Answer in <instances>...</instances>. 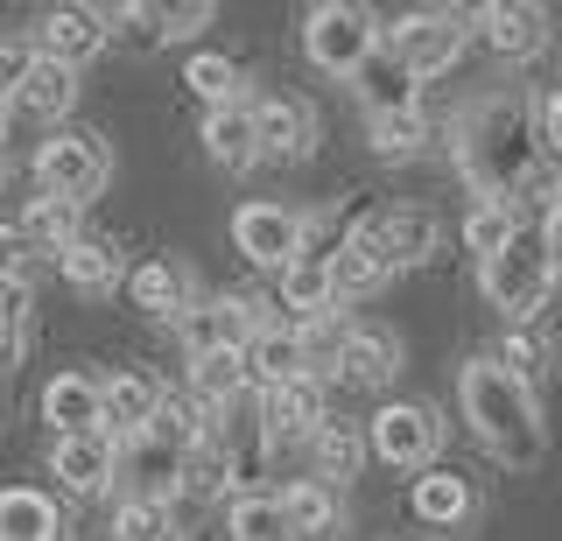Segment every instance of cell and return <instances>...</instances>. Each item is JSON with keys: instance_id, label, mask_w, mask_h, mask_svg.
I'll use <instances>...</instances> for the list:
<instances>
[{"instance_id": "6", "label": "cell", "mask_w": 562, "mask_h": 541, "mask_svg": "<svg viewBox=\"0 0 562 541\" xmlns=\"http://www.w3.org/2000/svg\"><path fill=\"white\" fill-rule=\"evenodd\" d=\"M366 443L394 471H429L436 450H443V422H436L429 401H386V408H373V422H366Z\"/></svg>"}, {"instance_id": "1", "label": "cell", "mask_w": 562, "mask_h": 541, "mask_svg": "<svg viewBox=\"0 0 562 541\" xmlns=\"http://www.w3.org/2000/svg\"><path fill=\"white\" fill-rule=\"evenodd\" d=\"M457 169L479 190V204H514L520 183L541 169V106L527 92H492L479 106H464V120L450 127Z\"/></svg>"}, {"instance_id": "42", "label": "cell", "mask_w": 562, "mask_h": 541, "mask_svg": "<svg viewBox=\"0 0 562 541\" xmlns=\"http://www.w3.org/2000/svg\"><path fill=\"white\" fill-rule=\"evenodd\" d=\"M35 64H43L35 43H0V99H8V106L22 99V84L35 78Z\"/></svg>"}, {"instance_id": "45", "label": "cell", "mask_w": 562, "mask_h": 541, "mask_svg": "<svg viewBox=\"0 0 562 541\" xmlns=\"http://www.w3.org/2000/svg\"><path fill=\"white\" fill-rule=\"evenodd\" d=\"M549 247H555V268H562V212L549 218Z\"/></svg>"}, {"instance_id": "31", "label": "cell", "mask_w": 562, "mask_h": 541, "mask_svg": "<svg viewBox=\"0 0 562 541\" xmlns=\"http://www.w3.org/2000/svg\"><path fill=\"white\" fill-rule=\"evenodd\" d=\"M310 458H316V478H359V464L373 458V443H366V429H351V422H324L316 429V443H310Z\"/></svg>"}, {"instance_id": "13", "label": "cell", "mask_w": 562, "mask_h": 541, "mask_svg": "<svg viewBox=\"0 0 562 541\" xmlns=\"http://www.w3.org/2000/svg\"><path fill=\"white\" fill-rule=\"evenodd\" d=\"M162 408H169V394H162L155 373H113V380H105V436H120V443L155 436Z\"/></svg>"}, {"instance_id": "19", "label": "cell", "mask_w": 562, "mask_h": 541, "mask_svg": "<svg viewBox=\"0 0 562 541\" xmlns=\"http://www.w3.org/2000/svg\"><path fill=\"white\" fill-rule=\"evenodd\" d=\"M43 422L57 436H99L105 429V380L92 373H57L43 387Z\"/></svg>"}, {"instance_id": "22", "label": "cell", "mask_w": 562, "mask_h": 541, "mask_svg": "<svg viewBox=\"0 0 562 541\" xmlns=\"http://www.w3.org/2000/svg\"><path fill=\"white\" fill-rule=\"evenodd\" d=\"M268 401V436H274V450L281 443H316V429L330 422L324 415V380H295V387H274V394H260Z\"/></svg>"}, {"instance_id": "28", "label": "cell", "mask_w": 562, "mask_h": 541, "mask_svg": "<svg viewBox=\"0 0 562 541\" xmlns=\"http://www.w3.org/2000/svg\"><path fill=\"white\" fill-rule=\"evenodd\" d=\"M22 233H29V247L35 253H70L85 239V204H70V198H29V212H22Z\"/></svg>"}, {"instance_id": "12", "label": "cell", "mask_w": 562, "mask_h": 541, "mask_svg": "<svg viewBox=\"0 0 562 541\" xmlns=\"http://www.w3.org/2000/svg\"><path fill=\"white\" fill-rule=\"evenodd\" d=\"M254 127H260V162H303L316 155V106L310 99H254Z\"/></svg>"}, {"instance_id": "48", "label": "cell", "mask_w": 562, "mask_h": 541, "mask_svg": "<svg viewBox=\"0 0 562 541\" xmlns=\"http://www.w3.org/2000/svg\"><path fill=\"white\" fill-rule=\"evenodd\" d=\"M169 541H183V534H169Z\"/></svg>"}, {"instance_id": "7", "label": "cell", "mask_w": 562, "mask_h": 541, "mask_svg": "<svg viewBox=\"0 0 562 541\" xmlns=\"http://www.w3.org/2000/svg\"><path fill=\"white\" fill-rule=\"evenodd\" d=\"M233 247L268 274H289L310 253V218L289 204H239L233 212Z\"/></svg>"}, {"instance_id": "17", "label": "cell", "mask_w": 562, "mask_h": 541, "mask_svg": "<svg viewBox=\"0 0 562 541\" xmlns=\"http://www.w3.org/2000/svg\"><path fill=\"white\" fill-rule=\"evenodd\" d=\"M127 295H134V309L169 317V324H183L190 309H198V282H190V268H183V260H169V253L140 260V268L127 274Z\"/></svg>"}, {"instance_id": "33", "label": "cell", "mask_w": 562, "mask_h": 541, "mask_svg": "<svg viewBox=\"0 0 562 541\" xmlns=\"http://www.w3.org/2000/svg\"><path fill=\"white\" fill-rule=\"evenodd\" d=\"M366 142H373L380 162H415V155L436 142V127L422 113H386V120H366Z\"/></svg>"}, {"instance_id": "9", "label": "cell", "mask_w": 562, "mask_h": 541, "mask_svg": "<svg viewBox=\"0 0 562 541\" xmlns=\"http://www.w3.org/2000/svg\"><path fill=\"white\" fill-rule=\"evenodd\" d=\"M105 177H113V162H105V142L99 134H57V142L35 148V183L49 190V198H70V204H92Z\"/></svg>"}, {"instance_id": "30", "label": "cell", "mask_w": 562, "mask_h": 541, "mask_svg": "<svg viewBox=\"0 0 562 541\" xmlns=\"http://www.w3.org/2000/svg\"><path fill=\"white\" fill-rule=\"evenodd\" d=\"M225 534L233 541H303L289 520V506H281V493H246L225 506Z\"/></svg>"}, {"instance_id": "43", "label": "cell", "mask_w": 562, "mask_h": 541, "mask_svg": "<svg viewBox=\"0 0 562 541\" xmlns=\"http://www.w3.org/2000/svg\"><path fill=\"white\" fill-rule=\"evenodd\" d=\"M0 282H35V247L22 225H0Z\"/></svg>"}, {"instance_id": "37", "label": "cell", "mask_w": 562, "mask_h": 541, "mask_svg": "<svg viewBox=\"0 0 562 541\" xmlns=\"http://www.w3.org/2000/svg\"><path fill=\"white\" fill-rule=\"evenodd\" d=\"M169 534H176L169 506H155V499H120V514H113V541H169Z\"/></svg>"}, {"instance_id": "41", "label": "cell", "mask_w": 562, "mask_h": 541, "mask_svg": "<svg viewBox=\"0 0 562 541\" xmlns=\"http://www.w3.org/2000/svg\"><path fill=\"white\" fill-rule=\"evenodd\" d=\"M155 8V29H162V43H183L198 36V29L211 22V0H183V8H169V0H148Z\"/></svg>"}, {"instance_id": "3", "label": "cell", "mask_w": 562, "mask_h": 541, "mask_svg": "<svg viewBox=\"0 0 562 541\" xmlns=\"http://www.w3.org/2000/svg\"><path fill=\"white\" fill-rule=\"evenodd\" d=\"M479 289H485V303L499 309L506 324H527V317H535V309L549 303V289H555V247H549V225H520L506 253L479 260Z\"/></svg>"}, {"instance_id": "38", "label": "cell", "mask_w": 562, "mask_h": 541, "mask_svg": "<svg viewBox=\"0 0 562 541\" xmlns=\"http://www.w3.org/2000/svg\"><path fill=\"white\" fill-rule=\"evenodd\" d=\"M492 359H499L506 373L520 380V387H535V380H541V365H549V345H541V338H535L527 324H514V330L499 338V352H492Z\"/></svg>"}, {"instance_id": "2", "label": "cell", "mask_w": 562, "mask_h": 541, "mask_svg": "<svg viewBox=\"0 0 562 541\" xmlns=\"http://www.w3.org/2000/svg\"><path fill=\"white\" fill-rule=\"evenodd\" d=\"M457 394H464L471 436H479V443H485L506 471H535L541 458H549L541 401H535V387H520V380L506 373L499 359H471L464 380H457Z\"/></svg>"}, {"instance_id": "32", "label": "cell", "mask_w": 562, "mask_h": 541, "mask_svg": "<svg viewBox=\"0 0 562 541\" xmlns=\"http://www.w3.org/2000/svg\"><path fill=\"white\" fill-rule=\"evenodd\" d=\"M70 106H78V71L70 64H35V78L22 84V99H14V113H29V120H64Z\"/></svg>"}, {"instance_id": "29", "label": "cell", "mask_w": 562, "mask_h": 541, "mask_svg": "<svg viewBox=\"0 0 562 541\" xmlns=\"http://www.w3.org/2000/svg\"><path fill=\"white\" fill-rule=\"evenodd\" d=\"M57 268H64V282L78 295H113L127 282V260H120L113 239H78L70 253H57Z\"/></svg>"}, {"instance_id": "4", "label": "cell", "mask_w": 562, "mask_h": 541, "mask_svg": "<svg viewBox=\"0 0 562 541\" xmlns=\"http://www.w3.org/2000/svg\"><path fill=\"white\" fill-rule=\"evenodd\" d=\"M380 43H386L380 14L359 8V0H324V8L303 14V57L324 78H359L380 57Z\"/></svg>"}, {"instance_id": "16", "label": "cell", "mask_w": 562, "mask_h": 541, "mask_svg": "<svg viewBox=\"0 0 562 541\" xmlns=\"http://www.w3.org/2000/svg\"><path fill=\"white\" fill-rule=\"evenodd\" d=\"M408 514L422 520V528H464L471 514H479V493H471V478L464 471H450V464H429V471H415V485H408Z\"/></svg>"}, {"instance_id": "47", "label": "cell", "mask_w": 562, "mask_h": 541, "mask_svg": "<svg viewBox=\"0 0 562 541\" xmlns=\"http://www.w3.org/2000/svg\"><path fill=\"white\" fill-rule=\"evenodd\" d=\"M0 183H8V155H0Z\"/></svg>"}, {"instance_id": "21", "label": "cell", "mask_w": 562, "mask_h": 541, "mask_svg": "<svg viewBox=\"0 0 562 541\" xmlns=\"http://www.w3.org/2000/svg\"><path fill=\"white\" fill-rule=\"evenodd\" d=\"M373 233H380V253H386V268H422L436 247H443V218L436 212H422V204H401V212H380L373 218Z\"/></svg>"}, {"instance_id": "23", "label": "cell", "mask_w": 562, "mask_h": 541, "mask_svg": "<svg viewBox=\"0 0 562 541\" xmlns=\"http://www.w3.org/2000/svg\"><path fill=\"white\" fill-rule=\"evenodd\" d=\"M394 373H401V345H394V330H380V324H351V338H345V352H338V380H345V387H386Z\"/></svg>"}, {"instance_id": "8", "label": "cell", "mask_w": 562, "mask_h": 541, "mask_svg": "<svg viewBox=\"0 0 562 541\" xmlns=\"http://www.w3.org/2000/svg\"><path fill=\"white\" fill-rule=\"evenodd\" d=\"M260 324H274L260 295H198V309L176 324V338L190 345V359H211V352H246Z\"/></svg>"}, {"instance_id": "44", "label": "cell", "mask_w": 562, "mask_h": 541, "mask_svg": "<svg viewBox=\"0 0 562 541\" xmlns=\"http://www.w3.org/2000/svg\"><path fill=\"white\" fill-rule=\"evenodd\" d=\"M541 148H549V162H562V92L541 99Z\"/></svg>"}, {"instance_id": "5", "label": "cell", "mask_w": 562, "mask_h": 541, "mask_svg": "<svg viewBox=\"0 0 562 541\" xmlns=\"http://www.w3.org/2000/svg\"><path fill=\"white\" fill-rule=\"evenodd\" d=\"M471 36H479L471 14H457V8H415V14H401V22L386 29V49H394L415 78H443L450 64L464 57Z\"/></svg>"}, {"instance_id": "15", "label": "cell", "mask_w": 562, "mask_h": 541, "mask_svg": "<svg viewBox=\"0 0 562 541\" xmlns=\"http://www.w3.org/2000/svg\"><path fill=\"white\" fill-rule=\"evenodd\" d=\"M471 22H479V43L492 57H506V64L535 57V49L549 43V14H541L535 0H492V8L471 14Z\"/></svg>"}, {"instance_id": "24", "label": "cell", "mask_w": 562, "mask_h": 541, "mask_svg": "<svg viewBox=\"0 0 562 541\" xmlns=\"http://www.w3.org/2000/svg\"><path fill=\"white\" fill-rule=\"evenodd\" d=\"M386 274H394V268H386V253H380L373 218L351 225V233L338 239V253H330V282H338V303H345V295H373Z\"/></svg>"}, {"instance_id": "11", "label": "cell", "mask_w": 562, "mask_h": 541, "mask_svg": "<svg viewBox=\"0 0 562 541\" xmlns=\"http://www.w3.org/2000/svg\"><path fill=\"white\" fill-rule=\"evenodd\" d=\"M246 373H254V394H274V387H295V380H310L316 365H310L303 324H289V317L260 324L254 345H246Z\"/></svg>"}, {"instance_id": "26", "label": "cell", "mask_w": 562, "mask_h": 541, "mask_svg": "<svg viewBox=\"0 0 562 541\" xmlns=\"http://www.w3.org/2000/svg\"><path fill=\"white\" fill-rule=\"evenodd\" d=\"M204 155H211L218 169H254V162H260L254 99H239V106H218V113H204Z\"/></svg>"}, {"instance_id": "20", "label": "cell", "mask_w": 562, "mask_h": 541, "mask_svg": "<svg viewBox=\"0 0 562 541\" xmlns=\"http://www.w3.org/2000/svg\"><path fill=\"white\" fill-rule=\"evenodd\" d=\"M351 92H359L366 120H386V113H422V78H415V71H408V64H401L386 43H380V57L366 64L359 78H351Z\"/></svg>"}, {"instance_id": "35", "label": "cell", "mask_w": 562, "mask_h": 541, "mask_svg": "<svg viewBox=\"0 0 562 541\" xmlns=\"http://www.w3.org/2000/svg\"><path fill=\"white\" fill-rule=\"evenodd\" d=\"M281 506H289L295 534H330L338 528V493H330L324 478H295L289 493H281Z\"/></svg>"}, {"instance_id": "14", "label": "cell", "mask_w": 562, "mask_h": 541, "mask_svg": "<svg viewBox=\"0 0 562 541\" xmlns=\"http://www.w3.org/2000/svg\"><path fill=\"white\" fill-rule=\"evenodd\" d=\"M183 464H190V450L162 443V436H140V443H127V450H120V478H127V499H155V506H169L176 493H183Z\"/></svg>"}, {"instance_id": "25", "label": "cell", "mask_w": 562, "mask_h": 541, "mask_svg": "<svg viewBox=\"0 0 562 541\" xmlns=\"http://www.w3.org/2000/svg\"><path fill=\"white\" fill-rule=\"evenodd\" d=\"M281 317L289 324H324L338 317V282H330V260H295L289 274H281Z\"/></svg>"}, {"instance_id": "39", "label": "cell", "mask_w": 562, "mask_h": 541, "mask_svg": "<svg viewBox=\"0 0 562 541\" xmlns=\"http://www.w3.org/2000/svg\"><path fill=\"white\" fill-rule=\"evenodd\" d=\"M29 338V282H0V373L22 359Z\"/></svg>"}, {"instance_id": "10", "label": "cell", "mask_w": 562, "mask_h": 541, "mask_svg": "<svg viewBox=\"0 0 562 541\" xmlns=\"http://www.w3.org/2000/svg\"><path fill=\"white\" fill-rule=\"evenodd\" d=\"M120 436H57V443H49V471H57V485L70 499H99L105 485L120 478Z\"/></svg>"}, {"instance_id": "18", "label": "cell", "mask_w": 562, "mask_h": 541, "mask_svg": "<svg viewBox=\"0 0 562 541\" xmlns=\"http://www.w3.org/2000/svg\"><path fill=\"white\" fill-rule=\"evenodd\" d=\"M35 49H43L49 64H92L105 49V14L99 8H49L43 22H35Z\"/></svg>"}, {"instance_id": "46", "label": "cell", "mask_w": 562, "mask_h": 541, "mask_svg": "<svg viewBox=\"0 0 562 541\" xmlns=\"http://www.w3.org/2000/svg\"><path fill=\"white\" fill-rule=\"evenodd\" d=\"M0 142H8V99H0ZM0 155H8V148H0Z\"/></svg>"}, {"instance_id": "36", "label": "cell", "mask_w": 562, "mask_h": 541, "mask_svg": "<svg viewBox=\"0 0 562 541\" xmlns=\"http://www.w3.org/2000/svg\"><path fill=\"white\" fill-rule=\"evenodd\" d=\"M520 225H527V218L514 212V204H471V218H464V247L479 253V260H492V253L514 247Z\"/></svg>"}, {"instance_id": "34", "label": "cell", "mask_w": 562, "mask_h": 541, "mask_svg": "<svg viewBox=\"0 0 562 541\" xmlns=\"http://www.w3.org/2000/svg\"><path fill=\"white\" fill-rule=\"evenodd\" d=\"M183 84L204 99L211 113H218V106H239V84H246V71H239L233 57H211V49H204V57H190V64H183Z\"/></svg>"}, {"instance_id": "40", "label": "cell", "mask_w": 562, "mask_h": 541, "mask_svg": "<svg viewBox=\"0 0 562 541\" xmlns=\"http://www.w3.org/2000/svg\"><path fill=\"white\" fill-rule=\"evenodd\" d=\"M514 212H527V218H555V212H562V162H541L535 177L520 183Z\"/></svg>"}, {"instance_id": "27", "label": "cell", "mask_w": 562, "mask_h": 541, "mask_svg": "<svg viewBox=\"0 0 562 541\" xmlns=\"http://www.w3.org/2000/svg\"><path fill=\"white\" fill-rule=\"evenodd\" d=\"M0 541H64V514L35 485H8L0 493Z\"/></svg>"}]
</instances>
